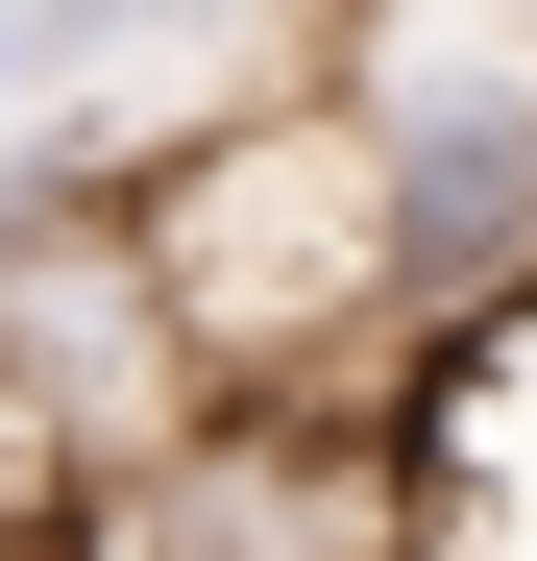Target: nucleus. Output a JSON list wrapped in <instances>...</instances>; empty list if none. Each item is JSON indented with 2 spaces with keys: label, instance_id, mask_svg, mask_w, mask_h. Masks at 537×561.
Listing matches in <instances>:
<instances>
[{
  "label": "nucleus",
  "instance_id": "f257e3e1",
  "mask_svg": "<svg viewBox=\"0 0 537 561\" xmlns=\"http://www.w3.org/2000/svg\"><path fill=\"white\" fill-rule=\"evenodd\" d=\"M147 294L196 415L244 391H367L415 342L391 318V220H367V99H244V123H171L147 147Z\"/></svg>",
  "mask_w": 537,
  "mask_h": 561
},
{
  "label": "nucleus",
  "instance_id": "f03ea898",
  "mask_svg": "<svg viewBox=\"0 0 537 561\" xmlns=\"http://www.w3.org/2000/svg\"><path fill=\"white\" fill-rule=\"evenodd\" d=\"M367 220H391V318H465L537 268V73H391L367 99Z\"/></svg>",
  "mask_w": 537,
  "mask_h": 561
},
{
  "label": "nucleus",
  "instance_id": "7ed1b4c3",
  "mask_svg": "<svg viewBox=\"0 0 537 561\" xmlns=\"http://www.w3.org/2000/svg\"><path fill=\"white\" fill-rule=\"evenodd\" d=\"M99 49H123V0H0V123H49Z\"/></svg>",
  "mask_w": 537,
  "mask_h": 561
},
{
  "label": "nucleus",
  "instance_id": "20e7f679",
  "mask_svg": "<svg viewBox=\"0 0 537 561\" xmlns=\"http://www.w3.org/2000/svg\"><path fill=\"white\" fill-rule=\"evenodd\" d=\"M123 25H196V0H123Z\"/></svg>",
  "mask_w": 537,
  "mask_h": 561
}]
</instances>
